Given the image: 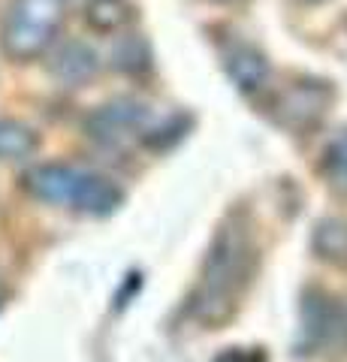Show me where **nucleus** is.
<instances>
[{"instance_id": "obj_6", "label": "nucleus", "mask_w": 347, "mask_h": 362, "mask_svg": "<svg viewBox=\"0 0 347 362\" xmlns=\"http://www.w3.org/2000/svg\"><path fill=\"white\" fill-rule=\"evenodd\" d=\"M220 61H223V70H227L230 82L236 85L242 94H260L269 85L272 64H269V58L257 45L245 42V40H233L227 49L220 52Z\"/></svg>"}, {"instance_id": "obj_5", "label": "nucleus", "mask_w": 347, "mask_h": 362, "mask_svg": "<svg viewBox=\"0 0 347 362\" xmlns=\"http://www.w3.org/2000/svg\"><path fill=\"white\" fill-rule=\"evenodd\" d=\"M332 106V88L317 78H299L290 88L281 90L275 103L278 124L287 127L290 133H311L317 124L327 118Z\"/></svg>"}, {"instance_id": "obj_1", "label": "nucleus", "mask_w": 347, "mask_h": 362, "mask_svg": "<svg viewBox=\"0 0 347 362\" xmlns=\"http://www.w3.org/2000/svg\"><path fill=\"white\" fill-rule=\"evenodd\" d=\"M257 263L251 230L239 214L230 218L218 230L203 263V275L190 296V314L199 323H220L236 308L242 290L248 287L251 272Z\"/></svg>"}, {"instance_id": "obj_7", "label": "nucleus", "mask_w": 347, "mask_h": 362, "mask_svg": "<svg viewBox=\"0 0 347 362\" xmlns=\"http://www.w3.org/2000/svg\"><path fill=\"white\" fill-rule=\"evenodd\" d=\"M49 73L64 88H82L100 73V54L82 40H64L54 45L49 58Z\"/></svg>"}, {"instance_id": "obj_11", "label": "nucleus", "mask_w": 347, "mask_h": 362, "mask_svg": "<svg viewBox=\"0 0 347 362\" xmlns=\"http://www.w3.org/2000/svg\"><path fill=\"white\" fill-rule=\"evenodd\" d=\"M314 251L323 259H329V263L347 266V221L344 218H327L317 223Z\"/></svg>"}, {"instance_id": "obj_4", "label": "nucleus", "mask_w": 347, "mask_h": 362, "mask_svg": "<svg viewBox=\"0 0 347 362\" xmlns=\"http://www.w3.org/2000/svg\"><path fill=\"white\" fill-rule=\"evenodd\" d=\"M151 127V109L136 97H112L94 106L85 118V136L103 148H124L130 142H142Z\"/></svg>"}, {"instance_id": "obj_8", "label": "nucleus", "mask_w": 347, "mask_h": 362, "mask_svg": "<svg viewBox=\"0 0 347 362\" xmlns=\"http://www.w3.org/2000/svg\"><path fill=\"white\" fill-rule=\"evenodd\" d=\"M112 66L124 76H145L154 66V54H151V45L139 33H127L121 37L115 45H112V54H109Z\"/></svg>"}, {"instance_id": "obj_13", "label": "nucleus", "mask_w": 347, "mask_h": 362, "mask_svg": "<svg viewBox=\"0 0 347 362\" xmlns=\"http://www.w3.org/2000/svg\"><path fill=\"white\" fill-rule=\"evenodd\" d=\"M187 127H190V118L172 115L163 127H148V133L142 136V145L145 148H151V151H166V148H172L178 139H184Z\"/></svg>"}, {"instance_id": "obj_14", "label": "nucleus", "mask_w": 347, "mask_h": 362, "mask_svg": "<svg viewBox=\"0 0 347 362\" xmlns=\"http://www.w3.org/2000/svg\"><path fill=\"white\" fill-rule=\"evenodd\" d=\"M215 4H239V0H215Z\"/></svg>"}, {"instance_id": "obj_10", "label": "nucleus", "mask_w": 347, "mask_h": 362, "mask_svg": "<svg viewBox=\"0 0 347 362\" xmlns=\"http://www.w3.org/2000/svg\"><path fill=\"white\" fill-rule=\"evenodd\" d=\"M133 16H136V9L130 0H88L85 4V21L97 33H115L127 28Z\"/></svg>"}, {"instance_id": "obj_3", "label": "nucleus", "mask_w": 347, "mask_h": 362, "mask_svg": "<svg viewBox=\"0 0 347 362\" xmlns=\"http://www.w3.org/2000/svg\"><path fill=\"white\" fill-rule=\"evenodd\" d=\"M61 18V0H13L0 25V49L13 61H37L58 40Z\"/></svg>"}, {"instance_id": "obj_9", "label": "nucleus", "mask_w": 347, "mask_h": 362, "mask_svg": "<svg viewBox=\"0 0 347 362\" xmlns=\"http://www.w3.org/2000/svg\"><path fill=\"white\" fill-rule=\"evenodd\" d=\"M37 148H40V136L30 124L16 118H0V163L28 160L30 154H37Z\"/></svg>"}, {"instance_id": "obj_15", "label": "nucleus", "mask_w": 347, "mask_h": 362, "mask_svg": "<svg viewBox=\"0 0 347 362\" xmlns=\"http://www.w3.org/2000/svg\"><path fill=\"white\" fill-rule=\"evenodd\" d=\"M302 4H320V0H302Z\"/></svg>"}, {"instance_id": "obj_12", "label": "nucleus", "mask_w": 347, "mask_h": 362, "mask_svg": "<svg viewBox=\"0 0 347 362\" xmlns=\"http://www.w3.org/2000/svg\"><path fill=\"white\" fill-rule=\"evenodd\" d=\"M320 175L339 194H347V130L327 142L320 154Z\"/></svg>"}, {"instance_id": "obj_2", "label": "nucleus", "mask_w": 347, "mask_h": 362, "mask_svg": "<svg viewBox=\"0 0 347 362\" xmlns=\"http://www.w3.org/2000/svg\"><path fill=\"white\" fill-rule=\"evenodd\" d=\"M21 187L33 199L49 202V206H64L94 218L118 211L124 202V190L118 181L97 173V169L73 166V163H37L21 175Z\"/></svg>"}]
</instances>
